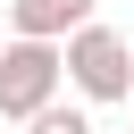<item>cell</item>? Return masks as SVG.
I'll return each instance as SVG.
<instances>
[{"instance_id": "6da1fadb", "label": "cell", "mask_w": 134, "mask_h": 134, "mask_svg": "<svg viewBox=\"0 0 134 134\" xmlns=\"http://www.w3.org/2000/svg\"><path fill=\"white\" fill-rule=\"evenodd\" d=\"M59 84H67V50L59 42H8L0 50V117L34 126L42 109H59Z\"/></svg>"}, {"instance_id": "7a4b0ae2", "label": "cell", "mask_w": 134, "mask_h": 134, "mask_svg": "<svg viewBox=\"0 0 134 134\" xmlns=\"http://www.w3.org/2000/svg\"><path fill=\"white\" fill-rule=\"evenodd\" d=\"M67 84H75L92 109L134 100V42H126L117 25H84V34L67 42Z\"/></svg>"}, {"instance_id": "3957f363", "label": "cell", "mask_w": 134, "mask_h": 134, "mask_svg": "<svg viewBox=\"0 0 134 134\" xmlns=\"http://www.w3.org/2000/svg\"><path fill=\"white\" fill-rule=\"evenodd\" d=\"M8 25H17V42H75L84 25H100L92 17V0H8Z\"/></svg>"}, {"instance_id": "277c9868", "label": "cell", "mask_w": 134, "mask_h": 134, "mask_svg": "<svg viewBox=\"0 0 134 134\" xmlns=\"http://www.w3.org/2000/svg\"><path fill=\"white\" fill-rule=\"evenodd\" d=\"M25 134H92V117H84L75 100H59V109H42V117H34Z\"/></svg>"}]
</instances>
